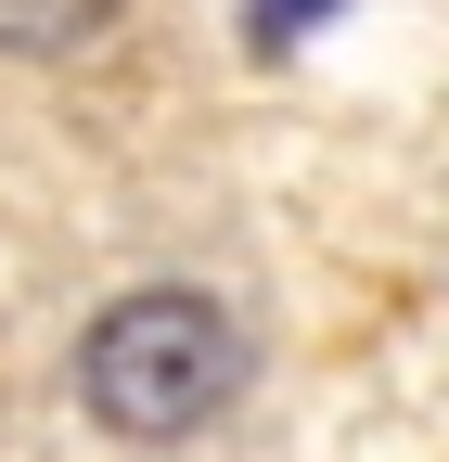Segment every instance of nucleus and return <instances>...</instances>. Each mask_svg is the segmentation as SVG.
I'll return each instance as SVG.
<instances>
[{
  "instance_id": "obj_3",
  "label": "nucleus",
  "mask_w": 449,
  "mask_h": 462,
  "mask_svg": "<svg viewBox=\"0 0 449 462\" xmlns=\"http://www.w3.org/2000/svg\"><path fill=\"white\" fill-rule=\"evenodd\" d=\"M321 14H347V0H244V39H257V51H296Z\"/></svg>"
},
{
  "instance_id": "obj_1",
  "label": "nucleus",
  "mask_w": 449,
  "mask_h": 462,
  "mask_svg": "<svg viewBox=\"0 0 449 462\" xmlns=\"http://www.w3.org/2000/svg\"><path fill=\"white\" fill-rule=\"evenodd\" d=\"M232 385H244V334H232L218 296H193V282H142V296H116V309L90 321V346H78L90 424H116V437H142V449L218 424Z\"/></svg>"
},
{
  "instance_id": "obj_2",
  "label": "nucleus",
  "mask_w": 449,
  "mask_h": 462,
  "mask_svg": "<svg viewBox=\"0 0 449 462\" xmlns=\"http://www.w3.org/2000/svg\"><path fill=\"white\" fill-rule=\"evenodd\" d=\"M103 14H116V0H0V51H65Z\"/></svg>"
}]
</instances>
